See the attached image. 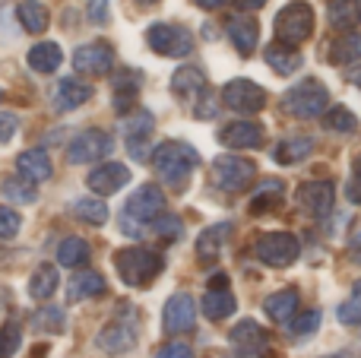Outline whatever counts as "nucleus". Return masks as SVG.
I'll list each match as a JSON object with an SVG mask.
<instances>
[{
  "label": "nucleus",
  "mask_w": 361,
  "mask_h": 358,
  "mask_svg": "<svg viewBox=\"0 0 361 358\" xmlns=\"http://www.w3.org/2000/svg\"><path fill=\"white\" fill-rule=\"evenodd\" d=\"M228 228L231 226L219 222V226H209V228H203V232H200V238H197V257H200V264H212V260L219 257V251H222V241L228 238Z\"/></svg>",
  "instance_id": "31"
},
{
  "label": "nucleus",
  "mask_w": 361,
  "mask_h": 358,
  "mask_svg": "<svg viewBox=\"0 0 361 358\" xmlns=\"http://www.w3.org/2000/svg\"><path fill=\"white\" fill-rule=\"evenodd\" d=\"M295 200H298V206L305 209L307 216L324 219V216L333 213V203H336V187H333V181H307V184H301V187H298Z\"/></svg>",
  "instance_id": "11"
},
{
  "label": "nucleus",
  "mask_w": 361,
  "mask_h": 358,
  "mask_svg": "<svg viewBox=\"0 0 361 358\" xmlns=\"http://www.w3.org/2000/svg\"><path fill=\"white\" fill-rule=\"evenodd\" d=\"M228 342L235 349V358H263L267 355V333L260 330V323L254 321H241L235 330L228 333Z\"/></svg>",
  "instance_id": "16"
},
{
  "label": "nucleus",
  "mask_w": 361,
  "mask_h": 358,
  "mask_svg": "<svg viewBox=\"0 0 361 358\" xmlns=\"http://www.w3.org/2000/svg\"><path fill=\"white\" fill-rule=\"evenodd\" d=\"M228 38L231 44L238 48V54L247 57L250 51L257 48V38H260V29H257V23L250 16H235L228 23Z\"/></svg>",
  "instance_id": "30"
},
{
  "label": "nucleus",
  "mask_w": 361,
  "mask_h": 358,
  "mask_svg": "<svg viewBox=\"0 0 361 358\" xmlns=\"http://www.w3.org/2000/svg\"><path fill=\"white\" fill-rule=\"evenodd\" d=\"M263 57H267V63L276 70V73H282V76H288V73H295V70L301 67V54L295 51V44H286V42H273V44H267L263 48Z\"/></svg>",
  "instance_id": "21"
},
{
  "label": "nucleus",
  "mask_w": 361,
  "mask_h": 358,
  "mask_svg": "<svg viewBox=\"0 0 361 358\" xmlns=\"http://www.w3.org/2000/svg\"><path fill=\"white\" fill-rule=\"evenodd\" d=\"M349 257L355 260V264L361 266V232L352 235V241H349Z\"/></svg>",
  "instance_id": "50"
},
{
  "label": "nucleus",
  "mask_w": 361,
  "mask_h": 358,
  "mask_svg": "<svg viewBox=\"0 0 361 358\" xmlns=\"http://www.w3.org/2000/svg\"><path fill=\"white\" fill-rule=\"evenodd\" d=\"M336 317H339V323H345V327H361V283H358V289L339 304Z\"/></svg>",
  "instance_id": "42"
},
{
  "label": "nucleus",
  "mask_w": 361,
  "mask_h": 358,
  "mask_svg": "<svg viewBox=\"0 0 361 358\" xmlns=\"http://www.w3.org/2000/svg\"><path fill=\"white\" fill-rule=\"evenodd\" d=\"M152 124H156V118H152L149 111H133L130 118L124 121V140H127V149H130V156L137 159V162H146V152H149V133H152Z\"/></svg>",
  "instance_id": "15"
},
{
  "label": "nucleus",
  "mask_w": 361,
  "mask_h": 358,
  "mask_svg": "<svg viewBox=\"0 0 361 358\" xmlns=\"http://www.w3.org/2000/svg\"><path fill=\"white\" fill-rule=\"evenodd\" d=\"M200 165V156L190 143H180V140H165V143L156 146L152 152V168L171 187H184L187 178L193 175V168Z\"/></svg>",
  "instance_id": "1"
},
{
  "label": "nucleus",
  "mask_w": 361,
  "mask_h": 358,
  "mask_svg": "<svg viewBox=\"0 0 361 358\" xmlns=\"http://www.w3.org/2000/svg\"><path fill=\"white\" fill-rule=\"evenodd\" d=\"M140 4H159V0H140Z\"/></svg>",
  "instance_id": "56"
},
{
  "label": "nucleus",
  "mask_w": 361,
  "mask_h": 358,
  "mask_svg": "<svg viewBox=\"0 0 361 358\" xmlns=\"http://www.w3.org/2000/svg\"><path fill=\"white\" fill-rule=\"evenodd\" d=\"M73 216L80 222H89V226H105L108 222V206L102 200H95V197H80V200H73Z\"/></svg>",
  "instance_id": "35"
},
{
  "label": "nucleus",
  "mask_w": 361,
  "mask_h": 358,
  "mask_svg": "<svg viewBox=\"0 0 361 358\" xmlns=\"http://www.w3.org/2000/svg\"><path fill=\"white\" fill-rule=\"evenodd\" d=\"M257 178V165L250 159H241V156H219L212 162V184L225 194H241L254 184Z\"/></svg>",
  "instance_id": "5"
},
{
  "label": "nucleus",
  "mask_w": 361,
  "mask_h": 358,
  "mask_svg": "<svg viewBox=\"0 0 361 358\" xmlns=\"http://www.w3.org/2000/svg\"><path fill=\"white\" fill-rule=\"evenodd\" d=\"M311 152H314V140L311 137H292V140H282V143L276 146L273 159L279 165H298V162H305Z\"/></svg>",
  "instance_id": "32"
},
{
  "label": "nucleus",
  "mask_w": 361,
  "mask_h": 358,
  "mask_svg": "<svg viewBox=\"0 0 361 358\" xmlns=\"http://www.w3.org/2000/svg\"><path fill=\"white\" fill-rule=\"evenodd\" d=\"M114 140L111 133L99 130V127H89V130H80L67 146V162L70 165H86L95 162V159H105L111 152Z\"/></svg>",
  "instance_id": "8"
},
{
  "label": "nucleus",
  "mask_w": 361,
  "mask_h": 358,
  "mask_svg": "<svg viewBox=\"0 0 361 358\" xmlns=\"http://www.w3.org/2000/svg\"><path fill=\"white\" fill-rule=\"evenodd\" d=\"M149 232L159 235L162 241H178L180 238V219L178 216H171V213H162V216H156V219L149 222Z\"/></svg>",
  "instance_id": "43"
},
{
  "label": "nucleus",
  "mask_w": 361,
  "mask_h": 358,
  "mask_svg": "<svg viewBox=\"0 0 361 358\" xmlns=\"http://www.w3.org/2000/svg\"><path fill=\"white\" fill-rule=\"evenodd\" d=\"M330 61L333 63H352V61H361V35L355 32H345L343 38L330 44Z\"/></svg>",
  "instance_id": "36"
},
{
  "label": "nucleus",
  "mask_w": 361,
  "mask_h": 358,
  "mask_svg": "<svg viewBox=\"0 0 361 358\" xmlns=\"http://www.w3.org/2000/svg\"><path fill=\"white\" fill-rule=\"evenodd\" d=\"M114 67V51L108 42H89L73 51V70L82 76H105Z\"/></svg>",
  "instance_id": "10"
},
{
  "label": "nucleus",
  "mask_w": 361,
  "mask_h": 358,
  "mask_svg": "<svg viewBox=\"0 0 361 358\" xmlns=\"http://www.w3.org/2000/svg\"><path fill=\"white\" fill-rule=\"evenodd\" d=\"M114 270L133 289H146L156 283V276L165 270V257L152 247H124L114 254Z\"/></svg>",
  "instance_id": "2"
},
{
  "label": "nucleus",
  "mask_w": 361,
  "mask_h": 358,
  "mask_svg": "<svg viewBox=\"0 0 361 358\" xmlns=\"http://www.w3.org/2000/svg\"><path fill=\"white\" fill-rule=\"evenodd\" d=\"M193 323H197V302H193L187 292H178L165 302V311H162V327L165 333L178 336V333H190Z\"/></svg>",
  "instance_id": "13"
},
{
  "label": "nucleus",
  "mask_w": 361,
  "mask_h": 358,
  "mask_svg": "<svg viewBox=\"0 0 361 358\" xmlns=\"http://www.w3.org/2000/svg\"><path fill=\"white\" fill-rule=\"evenodd\" d=\"M16 127H19L16 114H10V111H0V146H4V143H10V140L16 137Z\"/></svg>",
  "instance_id": "46"
},
{
  "label": "nucleus",
  "mask_w": 361,
  "mask_h": 358,
  "mask_svg": "<svg viewBox=\"0 0 361 358\" xmlns=\"http://www.w3.org/2000/svg\"><path fill=\"white\" fill-rule=\"evenodd\" d=\"M326 16H330L333 29L352 32L355 25H361V0H330L326 4Z\"/></svg>",
  "instance_id": "24"
},
{
  "label": "nucleus",
  "mask_w": 361,
  "mask_h": 358,
  "mask_svg": "<svg viewBox=\"0 0 361 358\" xmlns=\"http://www.w3.org/2000/svg\"><path fill=\"white\" fill-rule=\"evenodd\" d=\"M317 327H320V311H305V314H295L292 317L288 333L298 336V340H305V336H311Z\"/></svg>",
  "instance_id": "44"
},
{
  "label": "nucleus",
  "mask_w": 361,
  "mask_h": 358,
  "mask_svg": "<svg viewBox=\"0 0 361 358\" xmlns=\"http://www.w3.org/2000/svg\"><path fill=\"white\" fill-rule=\"evenodd\" d=\"M92 99V86L82 82L80 76H63L54 89V108L57 111H73V108L86 105Z\"/></svg>",
  "instance_id": "19"
},
{
  "label": "nucleus",
  "mask_w": 361,
  "mask_h": 358,
  "mask_svg": "<svg viewBox=\"0 0 361 358\" xmlns=\"http://www.w3.org/2000/svg\"><path fill=\"white\" fill-rule=\"evenodd\" d=\"M200 6H203V10H219V6L222 4H228V0H197Z\"/></svg>",
  "instance_id": "52"
},
{
  "label": "nucleus",
  "mask_w": 361,
  "mask_h": 358,
  "mask_svg": "<svg viewBox=\"0 0 361 358\" xmlns=\"http://www.w3.org/2000/svg\"><path fill=\"white\" fill-rule=\"evenodd\" d=\"M95 346H99L102 352H108V355H124V352H130V349L137 346V323H133V321H124V317H118V321L105 323V327L99 330V336H95Z\"/></svg>",
  "instance_id": "14"
},
{
  "label": "nucleus",
  "mask_w": 361,
  "mask_h": 358,
  "mask_svg": "<svg viewBox=\"0 0 361 358\" xmlns=\"http://www.w3.org/2000/svg\"><path fill=\"white\" fill-rule=\"evenodd\" d=\"M19 342H23V327H19V321H6L4 327H0V358L16 355Z\"/></svg>",
  "instance_id": "41"
},
{
  "label": "nucleus",
  "mask_w": 361,
  "mask_h": 358,
  "mask_svg": "<svg viewBox=\"0 0 361 358\" xmlns=\"http://www.w3.org/2000/svg\"><path fill=\"white\" fill-rule=\"evenodd\" d=\"M89 260H92V247H89L86 238L70 235V238H63L61 245H57V264H61V266L80 270V266H86Z\"/></svg>",
  "instance_id": "26"
},
{
  "label": "nucleus",
  "mask_w": 361,
  "mask_h": 358,
  "mask_svg": "<svg viewBox=\"0 0 361 358\" xmlns=\"http://www.w3.org/2000/svg\"><path fill=\"white\" fill-rule=\"evenodd\" d=\"M140 86H143L140 70H124L121 76H114V111H130Z\"/></svg>",
  "instance_id": "27"
},
{
  "label": "nucleus",
  "mask_w": 361,
  "mask_h": 358,
  "mask_svg": "<svg viewBox=\"0 0 361 358\" xmlns=\"http://www.w3.org/2000/svg\"><path fill=\"white\" fill-rule=\"evenodd\" d=\"M276 42L286 44H301L314 35V6L307 0H292L288 6H282L276 13Z\"/></svg>",
  "instance_id": "3"
},
{
  "label": "nucleus",
  "mask_w": 361,
  "mask_h": 358,
  "mask_svg": "<svg viewBox=\"0 0 361 358\" xmlns=\"http://www.w3.org/2000/svg\"><path fill=\"white\" fill-rule=\"evenodd\" d=\"M298 292L295 289H282V292H276V295H269L267 302H263V311H267V317L269 321H276V323H288L295 314H298Z\"/></svg>",
  "instance_id": "23"
},
{
  "label": "nucleus",
  "mask_w": 361,
  "mask_h": 358,
  "mask_svg": "<svg viewBox=\"0 0 361 358\" xmlns=\"http://www.w3.org/2000/svg\"><path fill=\"white\" fill-rule=\"evenodd\" d=\"M238 4V10H260V6H267V0H235Z\"/></svg>",
  "instance_id": "51"
},
{
  "label": "nucleus",
  "mask_w": 361,
  "mask_h": 358,
  "mask_svg": "<svg viewBox=\"0 0 361 358\" xmlns=\"http://www.w3.org/2000/svg\"><path fill=\"white\" fill-rule=\"evenodd\" d=\"M23 228V219H19L16 209L10 206H0V241H10L16 238V232Z\"/></svg>",
  "instance_id": "45"
},
{
  "label": "nucleus",
  "mask_w": 361,
  "mask_h": 358,
  "mask_svg": "<svg viewBox=\"0 0 361 358\" xmlns=\"http://www.w3.org/2000/svg\"><path fill=\"white\" fill-rule=\"evenodd\" d=\"M349 80H352V86H358V89H361V67H358V70H352Z\"/></svg>",
  "instance_id": "53"
},
{
  "label": "nucleus",
  "mask_w": 361,
  "mask_h": 358,
  "mask_svg": "<svg viewBox=\"0 0 361 358\" xmlns=\"http://www.w3.org/2000/svg\"><path fill=\"white\" fill-rule=\"evenodd\" d=\"M57 279H61L57 276V266L42 264L29 279V295L35 298V302H48V298L57 292Z\"/></svg>",
  "instance_id": "33"
},
{
  "label": "nucleus",
  "mask_w": 361,
  "mask_h": 358,
  "mask_svg": "<svg viewBox=\"0 0 361 358\" xmlns=\"http://www.w3.org/2000/svg\"><path fill=\"white\" fill-rule=\"evenodd\" d=\"M222 101L238 114H257L267 108V89L250 80H231L222 89Z\"/></svg>",
  "instance_id": "9"
},
{
  "label": "nucleus",
  "mask_w": 361,
  "mask_h": 358,
  "mask_svg": "<svg viewBox=\"0 0 361 358\" xmlns=\"http://www.w3.org/2000/svg\"><path fill=\"white\" fill-rule=\"evenodd\" d=\"M156 358H193V349L187 342H165L156 352Z\"/></svg>",
  "instance_id": "47"
},
{
  "label": "nucleus",
  "mask_w": 361,
  "mask_h": 358,
  "mask_svg": "<svg viewBox=\"0 0 361 358\" xmlns=\"http://www.w3.org/2000/svg\"><path fill=\"white\" fill-rule=\"evenodd\" d=\"M219 143L228 149H257L263 146V127L254 121H231L219 130Z\"/></svg>",
  "instance_id": "18"
},
{
  "label": "nucleus",
  "mask_w": 361,
  "mask_h": 358,
  "mask_svg": "<svg viewBox=\"0 0 361 358\" xmlns=\"http://www.w3.org/2000/svg\"><path fill=\"white\" fill-rule=\"evenodd\" d=\"M235 308H238V302L228 289H206L203 302H200V311H203L209 321H225V317L235 314Z\"/></svg>",
  "instance_id": "29"
},
{
  "label": "nucleus",
  "mask_w": 361,
  "mask_h": 358,
  "mask_svg": "<svg viewBox=\"0 0 361 358\" xmlns=\"http://www.w3.org/2000/svg\"><path fill=\"white\" fill-rule=\"evenodd\" d=\"M282 181H263V187L254 194V200H250V213H269V209L276 206V203H282Z\"/></svg>",
  "instance_id": "38"
},
{
  "label": "nucleus",
  "mask_w": 361,
  "mask_h": 358,
  "mask_svg": "<svg viewBox=\"0 0 361 358\" xmlns=\"http://www.w3.org/2000/svg\"><path fill=\"white\" fill-rule=\"evenodd\" d=\"M16 13H19V23H23V29L32 32V35H38V32L48 29V6H44L42 0H23Z\"/></svg>",
  "instance_id": "34"
},
{
  "label": "nucleus",
  "mask_w": 361,
  "mask_h": 358,
  "mask_svg": "<svg viewBox=\"0 0 361 358\" xmlns=\"http://www.w3.org/2000/svg\"><path fill=\"white\" fill-rule=\"evenodd\" d=\"M254 254L260 264L273 266V270H286V266H292L295 260H298L301 245H298V238L288 232H269V235H263V238H257Z\"/></svg>",
  "instance_id": "6"
},
{
  "label": "nucleus",
  "mask_w": 361,
  "mask_h": 358,
  "mask_svg": "<svg viewBox=\"0 0 361 358\" xmlns=\"http://www.w3.org/2000/svg\"><path fill=\"white\" fill-rule=\"evenodd\" d=\"M171 92L184 101H193L200 92H206V76L200 67H180L175 76H171Z\"/></svg>",
  "instance_id": "25"
},
{
  "label": "nucleus",
  "mask_w": 361,
  "mask_h": 358,
  "mask_svg": "<svg viewBox=\"0 0 361 358\" xmlns=\"http://www.w3.org/2000/svg\"><path fill=\"white\" fill-rule=\"evenodd\" d=\"M165 213V194L156 184H143V187L133 190V197L127 200V219L140 222V226H149L156 216Z\"/></svg>",
  "instance_id": "12"
},
{
  "label": "nucleus",
  "mask_w": 361,
  "mask_h": 358,
  "mask_svg": "<svg viewBox=\"0 0 361 358\" xmlns=\"http://www.w3.org/2000/svg\"><path fill=\"white\" fill-rule=\"evenodd\" d=\"M0 190H4V197L10 203H35L38 200V187L29 178H6Z\"/></svg>",
  "instance_id": "37"
},
{
  "label": "nucleus",
  "mask_w": 361,
  "mask_h": 358,
  "mask_svg": "<svg viewBox=\"0 0 361 358\" xmlns=\"http://www.w3.org/2000/svg\"><path fill=\"white\" fill-rule=\"evenodd\" d=\"M99 295H105V276H102V273H80V276H73L67 285L70 304H80V302H86V298H99Z\"/></svg>",
  "instance_id": "22"
},
{
  "label": "nucleus",
  "mask_w": 361,
  "mask_h": 358,
  "mask_svg": "<svg viewBox=\"0 0 361 358\" xmlns=\"http://www.w3.org/2000/svg\"><path fill=\"white\" fill-rule=\"evenodd\" d=\"M25 61H29V67L35 70V73H54L63 63V51L57 42H38V44H32Z\"/></svg>",
  "instance_id": "28"
},
{
  "label": "nucleus",
  "mask_w": 361,
  "mask_h": 358,
  "mask_svg": "<svg viewBox=\"0 0 361 358\" xmlns=\"http://www.w3.org/2000/svg\"><path fill=\"white\" fill-rule=\"evenodd\" d=\"M89 19H92L95 25H99V23H108V19H111L108 0H89Z\"/></svg>",
  "instance_id": "48"
},
{
  "label": "nucleus",
  "mask_w": 361,
  "mask_h": 358,
  "mask_svg": "<svg viewBox=\"0 0 361 358\" xmlns=\"http://www.w3.org/2000/svg\"><path fill=\"white\" fill-rule=\"evenodd\" d=\"M86 184H89L92 194L111 197V194H118V190H124L127 184H130V168H127L124 162H105L86 178Z\"/></svg>",
  "instance_id": "17"
},
{
  "label": "nucleus",
  "mask_w": 361,
  "mask_h": 358,
  "mask_svg": "<svg viewBox=\"0 0 361 358\" xmlns=\"http://www.w3.org/2000/svg\"><path fill=\"white\" fill-rule=\"evenodd\" d=\"M345 197H349L352 203H361V178L358 175L349 181V187H345Z\"/></svg>",
  "instance_id": "49"
},
{
  "label": "nucleus",
  "mask_w": 361,
  "mask_h": 358,
  "mask_svg": "<svg viewBox=\"0 0 361 358\" xmlns=\"http://www.w3.org/2000/svg\"><path fill=\"white\" fill-rule=\"evenodd\" d=\"M282 105H286V111L295 114V118H305V121L320 118V114L326 111V105H330V92H326V86L320 80H301L286 92Z\"/></svg>",
  "instance_id": "4"
},
{
  "label": "nucleus",
  "mask_w": 361,
  "mask_h": 358,
  "mask_svg": "<svg viewBox=\"0 0 361 358\" xmlns=\"http://www.w3.org/2000/svg\"><path fill=\"white\" fill-rule=\"evenodd\" d=\"M324 358H352V352H333V355H324Z\"/></svg>",
  "instance_id": "54"
},
{
  "label": "nucleus",
  "mask_w": 361,
  "mask_h": 358,
  "mask_svg": "<svg viewBox=\"0 0 361 358\" xmlns=\"http://www.w3.org/2000/svg\"><path fill=\"white\" fill-rule=\"evenodd\" d=\"M355 175L361 178V159H358V162H355Z\"/></svg>",
  "instance_id": "55"
},
{
  "label": "nucleus",
  "mask_w": 361,
  "mask_h": 358,
  "mask_svg": "<svg viewBox=\"0 0 361 358\" xmlns=\"http://www.w3.org/2000/svg\"><path fill=\"white\" fill-rule=\"evenodd\" d=\"M324 127L333 133H355L358 118L349 111V108H326L324 111Z\"/></svg>",
  "instance_id": "39"
},
{
  "label": "nucleus",
  "mask_w": 361,
  "mask_h": 358,
  "mask_svg": "<svg viewBox=\"0 0 361 358\" xmlns=\"http://www.w3.org/2000/svg\"><path fill=\"white\" fill-rule=\"evenodd\" d=\"M146 42L162 57H187L193 51V35L178 23H152Z\"/></svg>",
  "instance_id": "7"
},
{
  "label": "nucleus",
  "mask_w": 361,
  "mask_h": 358,
  "mask_svg": "<svg viewBox=\"0 0 361 358\" xmlns=\"http://www.w3.org/2000/svg\"><path fill=\"white\" fill-rule=\"evenodd\" d=\"M63 311L57 308V304H42V308L35 311V317H32V323H35L38 330H48V333H63Z\"/></svg>",
  "instance_id": "40"
},
{
  "label": "nucleus",
  "mask_w": 361,
  "mask_h": 358,
  "mask_svg": "<svg viewBox=\"0 0 361 358\" xmlns=\"http://www.w3.org/2000/svg\"><path fill=\"white\" fill-rule=\"evenodd\" d=\"M16 168H19V175L35 181V184L51 181V175H54L51 156L44 149H29V152H23V156H16Z\"/></svg>",
  "instance_id": "20"
}]
</instances>
